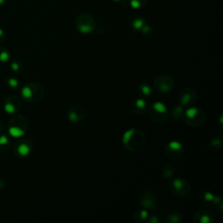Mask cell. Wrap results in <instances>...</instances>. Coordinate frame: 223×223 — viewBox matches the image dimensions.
Masks as SVG:
<instances>
[{"instance_id": "cell-1", "label": "cell", "mask_w": 223, "mask_h": 223, "mask_svg": "<svg viewBox=\"0 0 223 223\" xmlns=\"http://www.w3.org/2000/svg\"><path fill=\"white\" fill-rule=\"evenodd\" d=\"M146 136L145 134L137 129L127 130L123 135V144L130 151H139L145 146Z\"/></svg>"}, {"instance_id": "cell-2", "label": "cell", "mask_w": 223, "mask_h": 223, "mask_svg": "<svg viewBox=\"0 0 223 223\" xmlns=\"http://www.w3.org/2000/svg\"><path fill=\"white\" fill-rule=\"evenodd\" d=\"M76 27L81 33H90L95 28V21L91 15L81 14L76 18Z\"/></svg>"}, {"instance_id": "cell-3", "label": "cell", "mask_w": 223, "mask_h": 223, "mask_svg": "<svg viewBox=\"0 0 223 223\" xmlns=\"http://www.w3.org/2000/svg\"><path fill=\"white\" fill-rule=\"evenodd\" d=\"M174 86V80L170 75L162 74L155 79L154 88L158 92L167 93L172 91Z\"/></svg>"}, {"instance_id": "cell-4", "label": "cell", "mask_w": 223, "mask_h": 223, "mask_svg": "<svg viewBox=\"0 0 223 223\" xmlns=\"http://www.w3.org/2000/svg\"><path fill=\"white\" fill-rule=\"evenodd\" d=\"M196 100V92L192 88H185L179 94L180 105L182 106L193 105Z\"/></svg>"}, {"instance_id": "cell-5", "label": "cell", "mask_w": 223, "mask_h": 223, "mask_svg": "<svg viewBox=\"0 0 223 223\" xmlns=\"http://www.w3.org/2000/svg\"><path fill=\"white\" fill-rule=\"evenodd\" d=\"M172 186L174 192L179 196H186L190 192V185L188 181L182 178L175 179L172 183Z\"/></svg>"}, {"instance_id": "cell-6", "label": "cell", "mask_w": 223, "mask_h": 223, "mask_svg": "<svg viewBox=\"0 0 223 223\" xmlns=\"http://www.w3.org/2000/svg\"><path fill=\"white\" fill-rule=\"evenodd\" d=\"M165 153L168 157L174 159V160H178V159H180L182 156L184 150H183L182 145L180 142L171 141L167 145L165 148Z\"/></svg>"}, {"instance_id": "cell-7", "label": "cell", "mask_w": 223, "mask_h": 223, "mask_svg": "<svg viewBox=\"0 0 223 223\" xmlns=\"http://www.w3.org/2000/svg\"><path fill=\"white\" fill-rule=\"evenodd\" d=\"M215 217L212 211L207 209H201L196 212L195 214L194 220L198 221L200 223H210L214 220Z\"/></svg>"}, {"instance_id": "cell-8", "label": "cell", "mask_w": 223, "mask_h": 223, "mask_svg": "<svg viewBox=\"0 0 223 223\" xmlns=\"http://www.w3.org/2000/svg\"><path fill=\"white\" fill-rule=\"evenodd\" d=\"M140 205L144 208L151 209V210L154 209L157 206V200H156L154 195L152 192H150V191L145 192V194L141 197Z\"/></svg>"}, {"instance_id": "cell-9", "label": "cell", "mask_w": 223, "mask_h": 223, "mask_svg": "<svg viewBox=\"0 0 223 223\" xmlns=\"http://www.w3.org/2000/svg\"><path fill=\"white\" fill-rule=\"evenodd\" d=\"M85 111L80 106H75L68 113V119L73 123H79L85 119Z\"/></svg>"}, {"instance_id": "cell-10", "label": "cell", "mask_w": 223, "mask_h": 223, "mask_svg": "<svg viewBox=\"0 0 223 223\" xmlns=\"http://www.w3.org/2000/svg\"><path fill=\"white\" fill-rule=\"evenodd\" d=\"M205 114L203 113V111L200 110L199 113L195 115L192 118H189V119H185V121L186 124L192 125V126H200L202 125L204 121H205Z\"/></svg>"}, {"instance_id": "cell-11", "label": "cell", "mask_w": 223, "mask_h": 223, "mask_svg": "<svg viewBox=\"0 0 223 223\" xmlns=\"http://www.w3.org/2000/svg\"><path fill=\"white\" fill-rule=\"evenodd\" d=\"M175 173V169L174 167L171 164H167L163 167L162 168V174L165 178L167 179H170L174 176Z\"/></svg>"}, {"instance_id": "cell-12", "label": "cell", "mask_w": 223, "mask_h": 223, "mask_svg": "<svg viewBox=\"0 0 223 223\" xmlns=\"http://www.w3.org/2000/svg\"><path fill=\"white\" fill-rule=\"evenodd\" d=\"M151 109L157 112V113H163V114H167V106L161 103V102H154L153 103Z\"/></svg>"}, {"instance_id": "cell-13", "label": "cell", "mask_w": 223, "mask_h": 223, "mask_svg": "<svg viewBox=\"0 0 223 223\" xmlns=\"http://www.w3.org/2000/svg\"><path fill=\"white\" fill-rule=\"evenodd\" d=\"M185 112L183 111V106L181 105H177L173 109V118L175 119H180L184 117Z\"/></svg>"}, {"instance_id": "cell-14", "label": "cell", "mask_w": 223, "mask_h": 223, "mask_svg": "<svg viewBox=\"0 0 223 223\" xmlns=\"http://www.w3.org/2000/svg\"><path fill=\"white\" fill-rule=\"evenodd\" d=\"M222 146V139L221 138H214L210 141V147L214 148L215 150H220Z\"/></svg>"}, {"instance_id": "cell-15", "label": "cell", "mask_w": 223, "mask_h": 223, "mask_svg": "<svg viewBox=\"0 0 223 223\" xmlns=\"http://www.w3.org/2000/svg\"><path fill=\"white\" fill-rule=\"evenodd\" d=\"M134 216H138L139 219H137L136 221H143V220H146L148 217V212L145 209H142V210H139L137 211L135 214H134Z\"/></svg>"}, {"instance_id": "cell-16", "label": "cell", "mask_w": 223, "mask_h": 223, "mask_svg": "<svg viewBox=\"0 0 223 223\" xmlns=\"http://www.w3.org/2000/svg\"><path fill=\"white\" fill-rule=\"evenodd\" d=\"M147 0H130V4L133 8H141L146 5Z\"/></svg>"}, {"instance_id": "cell-17", "label": "cell", "mask_w": 223, "mask_h": 223, "mask_svg": "<svg viewBox=\"0 0 223 223\" xmlns=\"http://www.w3.org/2000/svg\"><path fill=\"white\" fill-rule=\"evenodd\" d=\"M9 132L12 136L13 137H20L24 134V131L18 128V127H11L9 129Z\"/></svg>"}, {"instance_id": "cell-18", "label": "cell", "mask_w": 223, "mask_h": 223, "mask_svg": "<svg viewBox=\"0 0 223 223\" xmlns=\"http://www.w3.org/2000/svg\"><path fill=\"white\" fill-rule=\"evenodd\" d=\"M139 88H140V92L144 95V96L148 97V96H150V95H151L152 91H151V88H150V86H149L148 85H146V84H141V85L139 86Z\"/></svg>"}, {"instance_id": "cell-19", "label": "cell", "mask_w": 223, "mask_h": 223, "mask_svg": "<svg viewBox=\"0 0 223 223\" xmlns=\"http://www.w3.org/2000/svg\"><path fill=\"white\" fill-rule=\"evenodd\" d=\"M18 153L22 156H26L29 154L30 153V146H27L26 144H21L19 146H18Z\"/></svg>"}, {"instance_id": "cell-20", "label": "cell", "mask_w": 223, "mask_h": 223, "mask_svg": "<svg viewBox=\"0 0 223 223\" xmlns=\"http://www.w3.org/2000/svg\"><path fill=\"white\" fill-rule=\"evenodd\" d=\"M146 101H145L144 100H142V99L137 100L134 102V106L137 110H139V111H143V110L146 108Z\"/></svg>"}, {"instance_id": "cell-21", "label": "cell", "mask_w": 223, "mask_h": 223, "mask_svg": "<svg viewBox=\"0 0 223 223\" xmlns=\"http://www.w3.org/2000/svg\"><path fill=\"white\" fill-rule=\"evenodd\" d=\"M180 220H181V217L177 213H173L172 214L169 215V217L167 219V221L172 222V223H177V222H180Z\"/></svg>"}, {"instance_id": "cell-22", "label": "cell", "mask_w": 223, "mask_h": 223, "mask_svg": "<svg viewBox=\"0 0 223 223\" xmlns=\"http://www.w3.org/2000/svg\"><path fill=\"white\" fill-rule=\"evenodd\" d=\"M22 95L23 97L25 99H30L31 96H33V92H31V89L29 86H25L23 88L22 90Z\"/></svg>"}, {"instance_id": "cell-23", "label": "cell", "mask_w": 223, "mask_h": 223, "mask_svg": "<svg viewBox=\"0 0 223 223\" xmlns=\"http://www.w3.org/2000/svg\"><path fill=\"white\" fill-rule=\"evenodd\" d=\"M143 25H144V21H143L142 19H140V18L135 19V20L133 22V26H134V28L136 29V30L141 29Z\"/></svg>"}, {"instance_id": "cell-24", "label": "cell", "mask_w": 223, "mask_h": 223, "mask_svg": "<svg viewBox=\"0 0 223 223\" xmlns=\"http://www.w3.org/2000/svg\"><path fill=\"white\" fill-rule=\"evenodd\" d=\"M214 195H213V194H211L210 192H206L203 194V199L205 201H207V202H212L214 199Z\"/></svg>"}, {"instance_id": "cell-25", "label": "cell", "mask_w": 223, "mask_h": 223, "mask_svg": "<svg viewBox=\"0 0 223 223\" xmlns=\"http://www.w3.org/2000/svg\"><path fill=\"white\" fill-rule=\"evenodd\" d=\"M5 110L8 113H13L15 112V107L13 106V105H12V104L8 103V104H6V105H5Z\"/></svg>"}, {"instance_id": "cell-26", "label": "cell", "mask_w": 223, "mask_h": 223, "mask_svg": "<svg viewBox=\"0 0 223 223\" xmlns=\"http://www.w3.org/2000/svg\"><path fill=\"white\" fill-rule=\"evenodd\" d=\"M8 58H9V54L7 52H2L1 54H0V59H1V61L5 62V61L8 60Z\"/></svg>"}, {"instance_id": "cell-27", "label": "cell", "mask_w": 223, "mask_h": 223, "mask_svg": "<svg viewBox=\"0 0 223 223\" xmlns=\"http://www.w3.org/2000/svg\"><path fill=\"white\" fill-rule=\"evenodd\" d=\"M8 142V139L5 136H1L0 137V144L1 145H5Z\"/></svg>"}, {"instance_id": "cell-28", "label": "cell", "mask_w": 223, "mask_h": 223, "mask_svg": "<svg viewBox=\"0 0 223 223\" xmlns=\"http://www.w3.org/2000/svg\"><path fill=\"white\" fill-rule=\"evenodd\" d=\"M9 85L12 87H16V86H18V81L16 79H10Z\"/></svg>"}, {"instance_id": "cell-29", "label": "cell", "mask_w": 223, "mask_h": 223, "mask_svg": "<svg viewBox=\"0 0 223 223\" xmlns=\"http://www.w3.org/2000/svg\"><path fill=\"white\" fill-rule=\"evenodd\" d=\"M149 222H153V223H158L159 222V219L157 218V216H151V218L148 220Z\"/></svg>"}, {"instance_id": "cell-30", "label": "cell", "mask_w": 223, "mask_h": 223, "mask_svg": "<svg viewBox=\"0 0 223 223\" xmlns=\"http://www.w3.org/2000/svg\"><path fill=\"white\" fill-rule=\"evenodd\" d=\"M12 67L13 71H18L19 69V66H18V65L17 63H13L12 65Z\"/></svg>"}, {"instance_id": "cell-31", "label": "cell", "mask_w": 223, "mask_h": 223, "mask_svg": "<svg viewBox=\"0 0 223 223\" xmlns=\"http://www.w3.org/2000/svg\"><path fill=\"white\" fill-rule=\"evenodd\" d=\"M114 1H118V2H121L122 4H125V2L126 3V0H114Z\"/></svg>"}, {"instance_id": "cell-32", "label": "cell", "mask_w": 223, "mask_h": 223, "mask_svg": "<svg viewBox=\"0 0 223 223\" xmlns=\"http://www.w3.org/2000/svg\"><path fill=\"white\" fill-rule=\"evenodd\" d=\"M4 2H5V0H0V5L4 4Z\"/></svg>"}, {"instance_id": "cell-33", "label": "cell", "mask_w": 223, "mask_h": 223, "mask_svg": "<svg viewBox=\"0 0 223 223\" xmlns=\"http://www.w3.org/2000/svg\"><path fill=\"white\" fill-rule=\"evenodd\" d=\"M2 34H3V31L0 29V36H2Z\"/></svg>"}]
</instances>
